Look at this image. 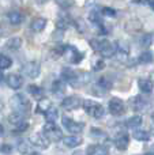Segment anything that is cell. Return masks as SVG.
Instances as JSON below:
<instances>
[{"mask_svg":"<svg viewBox=\"0 0 154 155\" xmlns=\"http://www.w3.org/2000/svg\"><path fill=\"white\" fill-rule=\"evenodd\" d=\"M10 106L14 109L15 113H19V114H25V113L30 112V107H32V104L27 99V97H25L23 94H15L10 98Z\"/></svg>","mask_w":154,"mask_h":155,"instance_id":"cell-1","label":"cell"},{"mask_svg":"<svg viewBox=\"0 0 154 155\" xmlns=\"http://www.w3.org/2000/svg\"><path fill=\"white\" fill-rule=\"evenodd\" d=\"M82 106H83L85 112L89 116H92L93 118H101L105 113V109H104L102 105L95 101H92V99H85L82 102Z\"/></svg>","mask_w":154,"mask_h":155,"instance_id":"cell-2","label":"cell"},{"mask_svg":"<svg viewBox=\"0 0 154 155\" xmlns=\"http://www.w3.org/2000/svg\"><path fill=\"white\" fill-rule=\"evenodd\" d=\"M44 132L42 134L45 135V137L49 140V142H59V140H63V132L55 125L53 123H46L45 125L42 127Z\"/></svg>","mask_w":154,"mask_h":155,"instance_id":"cell-3","label":"cell"},{"mask_svg":"<svg viewBox=\"0 0 154 155\" xmlns=\"http://www.w3.org/2000/svg\"><path fill=\"white\" fill-rule=\"evenodd\" d=\"M22 74L26 75L30 79H35V78L40 76L41 72V67H40V63L38 61H27L22 65Z\"/></svg>","mask_w":154,"mask_h":155,"instance_id":"cell-4","label":"cell"},{"mask_svg":"<svg viewBox=\"0 0 154 155\" xmlns=\"http://www.w3.org/2000/svg\"><path fill=\"white\" fill-rule=\"evenodd\" d=\"M62 124H63V127H64L68 132H71L72 135L81 134V132L83 131V128H85L83 123H76V121H74L72 118L67 117V116H64V117L62 118Z\"/></svg>","mask_w":154,"mask_h":155,"instance_id":"cell-5","label":"cell"},{"mask_svg":"<svg viewBox=\"0 0 154 155\" xmlns=\"http://www.w3.org/2000/svg\"><path fill=\"white\" fill-rule=\"evenodd\" d=\"M108 109L112 116L120 117V116H123L126 113V105L120 98H112L108 104Z\"/></svg>","mask_w":154,"mask_h":155,"instance_id":"cell-6","label":"cell"},{"mask_svg":"<svg viewBox=\"0 0 154 155\" xmlns=\"http://www.w3.org/2000/svg\"><path fill=\"white\" fill-rule=\"evenodd\" d=\"M63 56L70 63H74V64H78V63L82 61V59H83V54H82L75 46H65Z\"/></svg>","mask_w":154,"mask_h":155,"instance_id":"cell-7","label":"cell"},{"mask_svg":"<svg viewBox=\"0 0 154 155\" xmlns=\"http://www.w3.org/2000/svg\"><path fill=\"white\" fill-rule=\"evenodd\" d=\"M29 142L30 144L35 146L37 148H48L49 147V140L45 137L44 134H40V132H34L29 136Z\"/></svg>","mask_w":154,"mask_h":155,"instance_id":"cell-8","label":"cell"},{"mask_svg":"<svg viewBox=\"0 0 154 155\" xmlns=\"http://www.w3.org/2000/svg\"><path fill=\"white\" fill-rule=\"evenodd\" d=\"M81 105H82L81 98L76 95L65 97V98L62 101V107L64 110H75V109H78Z\"/></svg>","mask_w":154,"mask_h":155,"instance_id":"cell-9","label":"cell"},{"mask_svg":"<svg viewBox=\"0 0 154 155\" xmlns=\"http://www.w3.org/2000/svg\"><path fill=\"white\" fill-rule=\"evenodd\" d=\"M62 76L68 84L72 87H78V71H74L71 68H63Z\"/></svg>","mask_w":154,"mask_h":155,"instance_id":"cell-10","label":"cell"},{"mask_svg":"<svg viewBox=\"0 0 154 155\" xmlns=\"http://www.w3.org/2000/svg\"><path fill=\"white\" fill-rule=\"evenodd\" d=\"M7 84L14 90H18L23 86V76L19 74H10L7 76Z\"/></svg>","mask_w":154,"mask_h":155,"instance_id":"cell-11","label":"cell"},{"mask_svg":"<svg viewBox=\"0 0 154 155\" xmlns=\"http://www.w3.org/2000/svg\"><path fill=\"white\" fill-rule=\"evenodd\" d=\"M7 19H8V22H10L11 25H21L22 22L25 21V15L21 12V11H18V10H12V11H10V12L7 14Z\"/></svg>","mask_w":154,"mask_h":155,"instance_id":"cell-12","label":"cell"},{"mask_svg":"<svg viewBox=\"0 0 154 155\" xmlns=\"http://www.w3.org/2000/svg\"><path fill=\"white\" fill-rule=\"evenodd\" d=\"M113 57L120 63V64H126V63H128V59H130L128 49L123 48L120 44H117V52H116V54H115Z\"/></svg>","mask_w":154,"mask_h":155,"instance_id":"cell-13","label":"cell"},{"mask_svg":"<svg viewBox=\"0 0 154 155\" xmlns=\"http://www.w3.org/2000/svg\"><path fill=\"white\" fill-rule=\"evenodd\" d=\"M82 137L78 136V135H71V136H67V137H63V143H64L65 147L68 148H75L78 146L82 144Z\"/></svg>","mask_w":154,"mask_h":155,"instance_id":"cell-14","label":"cell"},{"mask_svg":"<svg viewBox=\"0 0 154 155\" xmlns=\"http://www.w3.org/2000/svg\"><path fill=\"white\" fill-rule=\"evenodd\" d=\"M46 23H48V21L45 18H34L30 23V29L34 33H40L46 27Z\"/></svg>","mask_w":154,"mask_h":155,"instance_id":"cell-15","label":"cell"},{"mask_svg":"<svg viewBox=\"0 0 154 155\" xmlns=\"http://www.w3.org/2000/svg\"><path fill=\"white\" fill-rule=\"evenodd\" d=\"M130 144V136L126 134H122L115 139V146H116L119 150H126Z\"/></svg>","mask_w":154,"mask_h":155,"instance_id":"cell-16","label":"cell"},{"mask_svg":"<svg viewBox=\"0 0 154 155\" xmlns=\"http://www.w3.org/2000/svg\"><path fill=\"white\" fill-rule=\"evenodd\" d=\"M108 44H109V41H106V40H98V38L90 40V46H92V49L95 52H98V53H101Z\"/></svg>","mask_w":154,"mask_h":155,"instance_id":"cell-17","label":"cell"},{"mask_svg":"<svg viewBox=\"0 0 154 155\" xmlns=\"http://www.w3.org/2000/svg\"><path fill=\"white\" fill-rule=\"evenodd\" d=\"M27 93H29L32 97H34L35 99H38V101L44 98V90L37 84H29L27 86Z\"/></svg>","mask_w":154,"mask_h":155,"instance_id":"cell-18","label":"cell"},{"mask_svg":"<svg viewBox=\"0 0 154 155\" xmlns=\"http://www.w3.org/2000/svg\"><path fill=\"white\" fill-rule=\"evenodd\" d=\"M52 93L56 97H62L63 94L65 93V84L62 80H55V82L52 83Z\"/></svg>","mask_w":154,"mask_h":155,"instance_id":"cell-19","label":"cell"},{"mask_svg":"<svg viewBox=\"0 0 154 155\" xmlns=\"http://www.w3.org/2000/svg\"><path fill=\"white\" fill-rule=\"evenodd\" d=\"M138 86L142 93H145V94H149L153 91V82L150 79H139Z\"/></svg>","mask_w":154,"mask_h":155,"instance_id":"cell-20","label":"cell"},{"mask_svg":"<svg viewBox=\"0 0 154 155\" xmlns=\"http://www.w3.org/2000/svg\"><path fill=\"white\" fill-rule=\"evenodd\" d=\"M87 155H108V148L101 144L90 146L87 150Z\"/></svg>","mask_w":154,"mask_h":155,"instance_id":"cell-21","label":"cell"},{"mask_svg":"<svg viewBox=\"0 0 154 155\" xmlns=\"http://www.w3.org/2000/svg\"><path fill=\"white\" fill-rule=\"evenodd\" d=\"M5 46L11 51H18L22 46V38L21 37H11L10 40L5 42Z\"/></svg>","mask_w":154,"mask_h":155,"instance_id":"cell-22","label":"cell"},{"mask_svg":"<svg viewBox=\"0 0 154 155\" xmlns=\"http://www.w3.org/2000/svg\"><path fill=\"white\" fill-rule=\"evenodd\" d=\"M132 136H134V139L138 140V142H149V139H150V134L143 131V129H135Z\"/></svg>","mask_w":154,"mask_h":155,"instance_id":"cell-23","label":"cell"},{"mask_svg":"<svg viewBox=\"0 0 154 155\" xmlns=\"http://www.w3.org/2000/svg\"><path fill=\"white\" fill-rule=\"evenodd\" d=\"M51 106H52L51 101H49L48 98H42V99H40V101H38L37 109H35V110H37V113H42V114H45Z\"/></svg>","mask_w":154,"mask_h":155,"instance_id":"cell-24","label":"cell"},{"mask_svg":"<svg viewBox=\"0 0 154 155\" xmlns=\"http://www.w3.org/2000/svg\"><path fill=\"white\" fill-rule=\"evenodd\" d=\"M132 106H134L135 112H142V110H145L147 107V102L145 101L142 97H136L132 101Z\"/></svg>","mask_w":154,"mask_h":155,"instance_id":"cell-25","label":"cell"},{"mask_svg":"<svg viewBox=\"0 0 154 155\" xmlns=\"http://www.w3.org/2000/svg\"><path fill=\"white\" fill-rule=\"evenodd\" d=\"M142 123H143V118H142L141 116H134V117L128 118L127 123H126V125H127L128 128L136 129V128H139V127L142 125Z\"/></svg>","mask_w":154,"mask_h":155,"instance_id":"cell-26","label":"cell"},{"mask_svg":"<svg viewBox=\"0 0 154 155\" xmlns=\"http://www.w3.org/2000/svg\"><path fill=\"white\" fill-rule=\"evenodd\" d=\"M71 25V19H70V16H67V15H62V16H59L57 18V22H56V26H57V29H60V30H65L68 26Z\"/></svg>","mask_w":154,"mask_h":155,"instance_id":"cell-27","label":"cell"},{"mask_svg":"<svg viewBox=\"0 0 154 155\" xmlns=\"http://www.w3.org/2000/svg\"><path fill=\"white\" fill-rule=\"evenodd\" d=\"M57 117H59V112H57L56 107L51 106L48 109V112L45 113V118H46V123H53L57 120Z\"/></svg>","mask_w":154,"mask_h":155,"instance_id":"cell-28","label":"cell"},{"mask_svg":"<svg viewBox=\"0 0 154 155\" xmlns=\"http://www.w3.org/2000/svg\"><path fill=\"white\" fill-rule=\"evenodd\" d=\"M153 60H154L153 53L152 52H149V51L141 53L139 54V57H138V61L142 63V64H150V63H153Z\"/></svg>","mask_w":154,"mask_h":155,"instance_id":"cell-29","label":"cell"},{"mask_svg":"<svg viewBox=\"0 0 154 155\" xmlns=\"http://www.w3.org/2000/svg\"><path fill=\"white\" fill-rule=\"evenodd\" d=\"M12 65V59L7 54H0V70H8Z\"/></svg>","mask_w":154,"mask_h":155,"instance_id":"cell-30","label":"cell"},{"mask_svg":"<svg viewBox=\"0 0 154 155\" xmlns=\"http://www.w3.org/2000/svg\"><path fill=\"white\" fill-rule=\"evenodd\" d=\"M8 123H11L12 125H19L21 123H23V117H22V114H19V113H11L10 116H8Z\"/></svg>","mask_w":154,"mask_h":155,"instance_id":"cell-31","label":"cell"},{"mask_svg":"<svg viewBox=\"0 0 154 155\" xmlns=\"http://www.w3.org/2000/svg\"><path fill=\"white\" fill-rule=\"evenodd\" d=\"M89 19L93 22V23L98 25V26H101L102 25V22H101V11H92V12L89 14Z\"/></svg>","mask_w":154,"mask_h":155,"instance_id":"cell-32","label":"cell"},{"mask_svg":"<svg viewBox=\"0 0 154 155\" xmlns=\"http://www.w3.org/2000/svg\"><path fill=\"white\" fill-rule=\"evenodd\" d=\"M16 148H18V151L21 154H29L30 151V146L26 140H19L18 144H16Z\"/></svg>","mask_w":154,"mask_h":155,"instance_id":"cell-33","label":"cell"},{"mask_svg":"<svg viewBox=\"0 0 154 155\" xmlns=\"http://www.w3.org/2000/svg\"><path fill=\"white\" fill-rule=\"evenodd\" d=\"M104 67H105V64H104L102 59H97L93 61V70L94 71H100V70H102Z\"/></svg>","mask_w":154,"mask_h":155,"instance_id":"cell-34","label":"cell"},{"mask_svg":"<svg viewBox=\"0 0 154 155\" xmlns=\"http://www.w3.org/2000/svg\"><path fill=\"white\" fill-rule=\"evenodd\" d=\"M101 14H102V15H106V16H115L116 15V11L111 7H104L102 10H101Z\"/></svg>","mask_w":154,"mask_h":155,"instance_id":"cell-35","label":"cell"},{"mask_svg":"<svg viewBox=\"0 0 154 155\" xmlns=\"http://www.w3.org/2000/svg\"><path fill=\"white\" fill-rule=\"evenodd\" d=\"M75 25H76V29H78L79 33H85V31H86V25L82 22V19H78V21H75Z\"/></svg>","mask_w":154,"mask_h":155,"instance_id":"cell-36","label":"cell"},{"mask_svg":"<svg viewBox=\"0 0 154 155\" xmlns=\"http://www.w3.org/2000/svg\"><path fill=\"white\" fill-rule=\"evenodd\" d=\"M12 150H14V147L10 144H3L0 147V153L2 154H10V153H12Z\"/></svg>","mask_w":154,"mask_h":155,"instance_id":"cell-37","label":"cell"},{"mask_svg":"<svg viewBox=\"0 0 154 155\" xmlns=\"http://www.w3.org/2000/svg\"><path fill=\"white\" fill-rule=\"evenodd\" d=\"M27 128H29V123L23 121V123H21L19 125L15 127V131H16V132H23V131H26Z\"/></svg>","mask_w":154,"mask_h":155,"instance_id":"cell-38","label":"cell"},{"mask_svg":"<svg viewBox=\"0 0 154 155\" xmlns=\"http://www.w3.org/2000/svg\"><path fill=\"white\" fill-rule=\"evenodd\" d=\"M152 34H146L142 40V46H150L152 45Z\"/></svg>","mask_w":154,"mask_h":155,"instance_id":"cell-39","label":"cell"},{"mask_svg":"<svg viewBox=\"0 0 154 155\" xmlns=\"http://www.w3.org/2000/svg\"><path fill=\"white\" fill-rule=\"evenodd\" d=\"M3 134H4V128H3V125L0 124V137L3 136Z\"/></svg>","mask_w":154,"mask_h":155,"instance_id":"cell-40","label":"cell"},{"mask_svg":"<svg viewBox=\"0 0 154 155\" xmlns=\"http://www.w3.org/2000/svg\"><path fill=\"white\" fill-rule=\"evenodd\" d=\"M3 35H4V29H3V27L0 26V38H2Z\"/></svg>","mask_w":154,"mask_h":155,"instance_id":"cell-41","label":"cell"},{"mask_svg":"<svg viewBox=\"0 0 154 155\" xmlns=\"http://www.w3.org/2000/svg\"><path fill=\"white\" fill-rule=\"evenodd\" d=\"M3 79H4V75H3V72H2V71H0V83L3 82Z\"/></svg>","mask_w":154,"mask_h":155,"instance_id":"cell-42","label":"cell"},{"mask_svg":"<svg viewBox=\"0 0 154 155\" xmlns=\"http://www.w3.org/2000/svg\"><path fill=\"white\" fill-rule=\"evenodd\" d=\"M150 80H152V82L154 83V72L152 74V75H150Z\"/></svg>","mask_w":154,"mask_h":155,"instance_id":"cell-43","label":"cell"},{"mask_svg":"<svg viewBox=\"0 0 154 155\" xmlns=\"http://www.w3.org/2000/svg\"><path fill=\"white\" fill-rule=\"evenodd\" d=\"M149 5H150V7H152L153 10H154V2H150V3H149Z\"/></svg>","mask_w":154,"mask_h":155,"instance_id":"cell-44","label":"cell"},{"mask_svg":"<svg viewBox=\"0 0 154 155\" xmlns=\"http://www.w3.org/2000/svg\"><path fill=\"white\" fill-rule=\"evenodd\" d=\"M152 120H153V123H154V113L152 114Z\"/></svg>","mask_w":154,"mask_h":155,"instance_id":"cell-45","label":"cell"},{"mask_svg":"<svg viewBox=\"0 0 154 155\" xmlns=\"http://www.w3.org/2000/svg\"><path fill=\"white\" fill-rule=\"evenodd\" d=\"M33 155H40V154H33Z\"/></svg>","mask_w":154,"mask_h":155,"instance_id":"cell-46","label":"cell"}]
</instances>
